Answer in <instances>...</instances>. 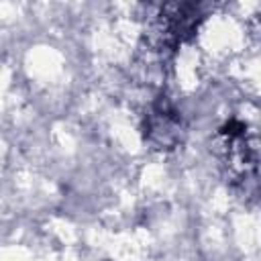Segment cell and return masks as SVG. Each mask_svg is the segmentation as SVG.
<instances>
[{"label":"cell","mask_w":261,"mask_h":261,"mask_svg":"<svg viewBox=\"0 0 261 261\" xmlns=\"http://www.w3.org/2000/svg\"><path fill=\"white\" fill-rule=\"evenodd\" d=\"M218 143L222 153V165L226 169V177L239 186L245 188L251 184L255 188L257 184V139L249 130V126L239 120L230 118L218 128Z\"/></svg>","instance_id":"obj_1"},{"label":"cell","mask_w":261,"mask_h":261,"mask_svg":"<svg viewBox=\"0 0 261 261\" xmlns=\"http://www.w3.org/2000/svg\"><path fill=\"white\" fill-rule=\"evenodd\" d=\"M202 18L204 16L198 4H188V2L163 4L159 8V14L151 31L153 33L151 45L159 51L177 49V45H181L196 33Z\"/></svg>","instance_id":"obj_2"},{"label":"cell","mask_w":261,"mask_h":261,"mask_svg":"<svg viewBox=\"0 0 261 261\" xmlns=\"http://www.w3.org/2000/svg\"><path fill=\"white\" fill-rule=\"evenodd\" d=\"M143 133L145 139L161 151L177 147L184 133V120L179 110L173 106V102L165 96H157L143 120Z\"/></svg>","instance_id":"obj_3"}]
</instances>
